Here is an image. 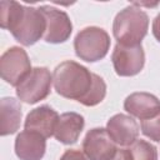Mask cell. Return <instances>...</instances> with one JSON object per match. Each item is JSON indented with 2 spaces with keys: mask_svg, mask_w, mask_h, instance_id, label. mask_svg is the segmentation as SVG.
Segmentation results:
<instances>
[{
  "mask_svg": "<svg viewBox=\"0 0 160 160\" xmlns=\"http://www.w3.org/2000/svg\"><path fill=\"white\" fill-rule=\"evenodd\" d=\"M95 78L96 74L89 71L85 66L68 60L55 68L52 84L60 96L82 104L94 86Z\"/></svg>",
  "mask_w": 160,
  "mask_h": 160,
  "instance_id": "obj_1",
  "label": "cell"
},
{
  "mask_svg": "<svg viewBox=\"0 0 160 160\" xmlns=\"http://www.w3.org/2000/svg\"><path fill=\"white\" fill-rule=\"evenodd\" d=\"M149 18L136 5L122 9L114 19L112 34L121 45H139L148 34Z\"/></svg>",
  "mask_w": 160,
  "mask_h": 160,
  "instance_id": "obj_2",
  "label": "cell"
},
{
  "mask_svg": "<svg viewBox=\"0 0 160 160\" xmlns=\"http://www.w3.org/2000/svg\"><path fill=\"white\" fill-rule=\"evenodd\" d=\"M74 49L78 58L88 62L104 59L110 49L109 34L96 26H89L78 32L74 40Z\"/></svg>",
  "mask_w": 160,
  "mask_h": 160,
  "instance_id": "obj_3",
  "label": "cell"
},
{
  "mask_svg": "<svg viewBox=\"0 0 160 160\" xmlns=\"http://www.w3.org/2000/svg\"><path fill=\"white\" fill-rule=\"evenodd\" d=\"M51 84L52 75L46 68H34L16 86V95L20 101L26 104H36L50 94Z\"/></svg>",
  "mask_w": 160,
  "mask_h": 160,
  "instance_id": "obj_4",
  "label": "cell"
},
{
  "mask_svg": "<svg viewBox=\"0 0 160 160\" xmlns=\"http://www.w3.org/2000/svg\"><path fill=\"white\" fill-rule=\"evenodd\" d=\"M46 30V19L42 11L38 8L25 6L22 16L18 25L11 30L12 36L24 46L34 45L44 38Z\"/></svg>",
  "mask_w": 160,
  "mask_h": 160,
  "instance_id": "obj_5",
  "label": "cell"
},
{
  "mask_svg": "<svg viewBox=\"0 0 160 160\" xmlns=\"http://www.w3.org/2000/svg\"><path fill=\"white\" fill-rule=\"evenodd\" d=\"M31 64L26 51L19 46L8 49L0 58V74L11 86H18L31 71Z\"/></svg>",
  "mask_w": 160,
  "mask_h": 160,
  "instance_id": "obj_6",
  "label": "cell"
},
{
  "mask_svg": "<svg viewBox=\"0 0 160 160\" xmlns=\"http://www.w3.org/2000/svg\"><path fill=\"white\" fill-rule=\"evenodd\" d=\"M115 72L119 76H134L139 74L145 64V52L139 45L116 44L111 55Z\"/></svg>",
  "mask_w": 160,
  "mask_h": 160,
  "instance_id": "obj_7",
  "label": "cell"
},
{
  "mask_svg": "<svg viewBox=\"0 0 160 160\" xmlns=\"http://www.w3.org/2000/svg\"><path fill=\"white\" fill-rule=\"evenodd\" d=\"M46 19V30L44 40L50 44L65 42L72 31V24L68 14L54 6L42 5L39 8Z\"/></svg>",
  "mask_w": 160,
  "mask_h": 160,
  "instance_id": "obj_8",
  "label": "cell"
},
{
  "mask_svg": "<svg viewBox=\"0 0 160 160\" xmlns=\"http://www.w3.org/2000/svg\"><path fill=\"white\" fill-rule=\"evenodd\" d=\"M82 150L89 160H111L118 148L106 129L95 128L86 132L82 141Z\"/></svg>",
  "mask_w": 160,
  "mask_h": 160,
  "instance_id": "obj_9",
  "label": "cell"
},
{
  "mask_svg": "<svg viewBox=\"0 0 160 160\" xmlns=\"http://www.w3.org/2000/svg\"><path fill=\"white\" fill-rule=\"evenodd\" d=\"M106 131L116 145L130 146L135 140H138L139 125L131 116L116 114L109 119Z\"/></svg>",
  "mask_w": 160,
  "mask_h": 160,
  "instance_id": "obj_10",
  "label": "cell"
},
{
  "mask_svg": "<svg viewBox=\"0 0 160 160\" xmlns=\"http://www.w3.org/2000/svg\"><path fill=\"white\" fill-rule=\"evenodd\" d=\"M59 118V114L52 108L49 105H42L31 110L26 115L24 126L25 130L35 131L46 139L54 135Z\"/></svg>",
  "mask_w": 160,
  "mask_h": 160,
  "instance_id": "obj_11",
  "label": "cell"
},
{
  "mask_svg": "<svg viewBox=\"0 0 160 160\" xmlns=\"http://www.w3.org/2000/svg\"><path fill=\"white\" fill-rule=\"evenodd\" d=\"M45 150V138L35 131L24 130L15 139V154L20 160H41Z\"/></svg>",
  "mask_w": 160,
  "mask_h": 160,
  "instance_id": "obj_12",
  "label": "cell"
},
{
  "mask_svg": "<svg viewBox=\"0 0 160 160\" xmlns=\"http://www.w3.org/2000/svg\"><path fill=\"white\" fill-rule=\"evenodd\" d=\"M124 109L142 121L160 112V100L149 92H132L125 99Z\"/></svg>",
  "mask_w": 160,
  "mask_h": 160,
  "instance_id": "obj_13",
  "label": "cell"
},
{
  "mask_svg": "<svg viewBox=\"0 0 160 160\" xmlns=\"http://www.w3.org/2000/svg\"><path fill=\"white\" fill-rule=\"evenodd\" d=\"M85 125L84 118L78 112H64L60 115L54 136L58 141L70 145L75 144L79 139Z\"/></svg>",
  "mask_w": 160,
  "mask_h": 160,
  "instance_id": "obj_14",
  "label": "cell"
},
{
  "mask_svg": "<svg viewBox=\"0 0 160 160\" xmlns=\"http://www.w3.org/2000/svg\"><path fill=\"white\" fill-rule=\"evenodd\" d=\"M21 122V105L15 98L0 100V134L2 136L16 132Z\"/></svg>",
  "mask_w": 160,
  "mask_h": 160,
  "instance_id": "obj_15",
  "label": "cell"
},
{
  "mask_svg": "<svg viewBox=\"0 0 160 160\" xmlns=\"http://www.w3.org/2000/svg\"><path fill=\"white\" fill-rule=\"evenodd\" d=\"M25 6L15 2V1H6L2 0L0 2V24L2 29L12 30L18 22L20 21Z\"/></svg>",
  "mask_w": 160,
  "mask_h": 160,
  "instance_id": "obj_16",
  "label": "cell"
},
{
  "mask_svg": "<svg viewBox=\"0 0 160 160\" xmlns=\"http://www.w3.org/2000/svg\"><path fill=\"white\" fill-rule=\"evenodd\" d=\"M129 152L131 155V160H158L156 148L141 139L135 140L129 146Z\"/></svg>",
  "mask_w": 160,
  "mask_h": 160,
  "instance_id": "obj_17",
  "label": "cell"
},
{
  "mask_svg": "<svg viewBox=\"0 0 160 160\" xmlns=\"http://www.w3.org/2000/svg\"><path fill=\"white\" fill-rule=\"evenodd\" d=\"M141 131L142 134L154 141H160V112L154 118L146 119L141 121Z\"/></svg>",
  "mask_w": 160,
  "mask_h": 160,
  "instance_id": "obj_18",
  "label": "cell"
},
{
  "mask_svg": "<svg viewBox=\"0 0 160 160\" xmlns=\"http://www.w3.org/2000/svg\"><path fill=\"white\" fill-rule=\"evenodd\" d=\"M59 160H88V159L85 158V155L80 150L70 149V150H66Z\"/></svg>",
  "mask_w": 160,
  "mask_h": 160,
  "instance_id": "obj_19",
  "label": "cell"
},
{
  "mask_svg": "<svg viewBox=\"0 0 160 160\" xmlns=\"http://www.w3.org/2000/svg\"><path fill=\"white\" fill-rule=\"evenodd\" d=\"M111 160H131V155L129 152V149H118L115 156Z\"/></svg>",
  "mask_w": 160,
  "mask_h": 160,
  "instance_id": "obj_20",
  "label": "cell"
},
{
  "mask_svg": "<svg viewBox=\"0 0 160 160\" xmlns=\"http://www.w3.org/2000/svg\"><path fill=\"white\" fill-rule=\"evenodd\" d=\"M152 34H154L155 39L160 42V14L152 21Z\"/></svg>",
  "mask_w": 160,
  "mask_h": 160,
  "instance_id": "obj_21",
  "label": "cell"
}]
</instances>
